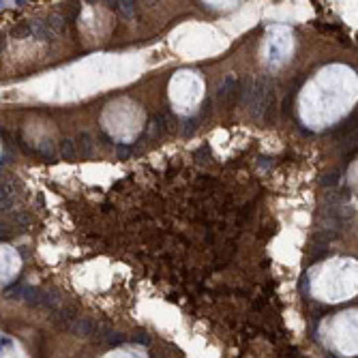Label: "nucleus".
Masks as SVG:
<instances>
[{
  "instance_id": "nucleus-1",
  "label": "nucleus",
  "mask_w": 358,
  "mask_h": 358,
  "mask_svg": "<svg viewBox=\"0 0 358 358\" xmlns=\"http://www.w3.org/2000/svg\"><path fill=\"white\" fill-rule=\"evenodd\" d=\"M92 148H94V142L88 133H82L79 135V142H77V152L82 154V157H90L92 154Z\"/></svg>"
},
{
  "instance_id": "nucleus-2",
  "label": "nucleus",
  "mask_w": 358,
  "mask_h": 358,
  "mask_svg": "<svg viewBox=\"0 0 358 358\" xmlns=\"http://www.w3.org/2000/svg\"><path fill=\"white\" fill-rule=\"evenodd\" d=\"M60 154H63V159H75L77 157L75 144H73L71 140H63L60 142Z\"/></svg>"
},
{
  "instance_id": "nucleus-3",
  "label": "nucleus",
  "mask_w": 358,
  "mask_h": 358,
  "mask_svg": "<svg viewBox=\"0 0 358 358\" xmlns=\"http://www.w3.org/2000/svg\"><path fill=\"white\" fill-rule=\"evenodd\" d=\"M208 159H211V150L204 146L202 150H198V161H202V163H208Z\"/></svg>"
},
{
  "instance_id": "nucleus-4",
  "label": "nucleus",
  "mask_w": 358,
  "mask_h": 358,
  "mask_svg": "<svg viewBox=\"0 0 358 358\" xmlns=\"http://www.w3.org/2000/svg\"><path fill=\"white\" fill-rule=\"evenodd\" d=\"M129 154H133V148H131V146H118V157H120V159L129 157Z\"/></svg>"
},
{
  "instance_id": "nucleus-5",
  "label": "nucleus",
  "mask_w": 358,
  "mask_h": 358,
  "mask_svg": "<svg viewBox=\"0 0 358 358\" xmlns=\"http://www.w3.org/2000/svg\"><path fill=\"white\" fill-rule=\"evenodd\" d=\"M110 358H138L135 354H116V356H110Z\"/></svg>"
}]
</instances>
